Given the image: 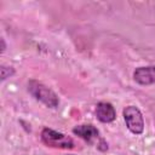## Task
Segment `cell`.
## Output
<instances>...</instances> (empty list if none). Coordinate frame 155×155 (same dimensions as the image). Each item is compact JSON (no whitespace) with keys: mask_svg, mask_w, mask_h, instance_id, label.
I'll return each instance as SVG.
<instances>
[{"mask_svg":"<svg viewBox=\"0 0 155 155\" xmlns=\"http://www.w3.org/2000/svg\"><path fill=\"white\" fill-rule=\"evenodd\" d=\"M73 132L76 136H79L80 138H82L84 140H86L87 143H90V144H94L97 142V147L101 150H102L101 145H103L105 150L108 149L107 143L99 137V132H98V130L93 125H90V124L88 125H79V126L73 128Z\"/></svg>","mask_w":155,"mask_h":155,"instance_id":"cell-4","label":"cell"},{"mask_svg":"<svg viewBox=\"0 0 155 155\" xmlns=\"http://www.w3.org/2000/svg\"><path fill=\"white\" fill-rule=\"evenodd\" d=\"M96 116L101 122H111L116 117V111L110 103L101 102L96 108Z\"/></svg>","mask_w":155,"mask_h":155,"instance_id":"cell-6","label":"cell"},{"mask_svg":"<svg viewBox=\"0 0 155 155\" xmlns=\"http://www.w3.org/2000/svg\"><path fill=\"white\" fill-rule=\"evenodd\" d=\"M133 78L136 82L139 85H151L155 84V65L140 67L137 68L133 73Z\"/></svg>","mask_w":155,"mask_h":155,"instance_id":"cell-5","label":"cell"},{"mask_svg":"<svg viewBox=\"0 0 155 155\" xmlns=\"http://www.w3.org/2000/svg\"><path fill=\"white\" fill-rule=\"evenodd\" d=\"M41 140L47 147H51V148L73 149L75 147V143L70 137L63 133H59L52 128H47V127H45L41 131Z\"/></svg>","mask_w":155,"mask_h":155,"instance_id":"cell-2","label":"cell"},{"mask_svg":"<svg viewBox=\"0 0 155 155\" xmlns=\"http://www.w3.org/2000/svg\"><path fill=\"white\" fill-rule=\"evenodd\" d=\"M124 117L127 128L134 133L140 134L144 131V120L140 110L134 105H128L124 109Z\"/></svg>","mask_w":155,"mask_h":155,"instance_id":"cell-3","label":"cell"},{"mask_svg":"<svg viewBox=\"0 0 155 155\" xmlns=\"http://www.w3.org/2000/svg\"><path fill=\"white\" fill-rule=\"evenodd\" d=\"M68 155H73V154H68Z\"/></svg>","mask_w":155,"mask_h":155,"instance_id":"cell-8","label":"cell"},{"mask_svg":"<svg viewBox=\"0 0 155 155\" xmlns=\"http://www.w3.org/2000/svg\"><path fill=\"white\" fill-rule=\"evenodd\" d=\"M13 74V69H8L7 70V67H2L1 68V79L5 80L6 78H10V75Z\"/></svg>","mask_w":155,"mask_h":155,"instance_id":"cell-7","label":"cell"},{"mask_svg":"<svg viewBox=\"0 0 155 155\" xmlns=\"http://www.w3.org/2000/svg\"><path fill=\"white\" fill-rule=\"evenodd\" d=\"M28 91L35 99L44 103L48 108H56L59 104L57 94L51 88H48L47 86L36 80H30L28 82Z\"/></svg>","mask_w":155,"mask_h":155,"instance_id":"cell-1","label":"cell"}]
</instances>
